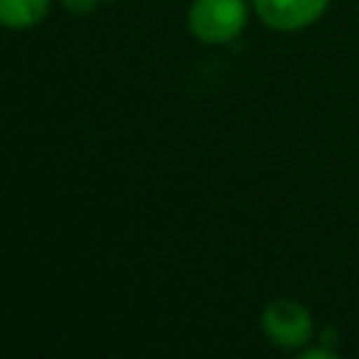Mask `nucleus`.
<instances>
[{
  "label": "nucleus",
  "instance_id": "nucleus-1",
  "mask_svg": "<svg viewBox=\"0 0 359 359\" xmlns=\"http://www.w3.org/2000/svg\"><path fill=\"white\" fill-rule=\"evenodd\" d=\"M250 17V0H191L185 8V28L202 45H230L247 31Z\"/></svg>",
  "mask_w": 359,
  "mask_h": 359
},
{
  "label": "nucleus",
  "instance_id": "nucleus-7",
  "mask_svg": "<svg viewBox=\"0 0 359 359\" xmlns=\"http://www.w3.org/2000/svg\"><path fill=\"white\" fill-rule=\"evenodd\" d=\"M107 3H118V0H98V6H107Z\"/></svg>",
  "mask_w": 359,
  "mask_h": 359
},
{
  "label": "nucleus",
  "instance_id": "nucleus-6",
  "mask_svg": "<svg viewBox=\"0 0 359 359\" xmlns=\"http://www.w3.org/2000/svg\"><path fill=\"white\" fill-rule=\"evenodd\" d=\"M294 359H342V356H339L334 348H328V345H317V348H309V345H306V348L297 351Z\"/></svg>",
  "mask_w": 359,
  "mask_h": 359
},
{
  "label": "nucleus",
  "instance_id": "nucleus-3",
  "mask_svg": "<svg viewBox=\"0 0 359 359\" xmlns=\"http://www.w3.org/2000/svg\"><path fill=\"white\" fill-rule=\"evenodd\" d=\"M261 25L275 34H297L323 20L331 0H250Z\"/></svg>",
  "mask_w": 359,
  "mask_h": 359
},
{
  "label": "nucleus",
  "instance_id": "nucleus-4",
  "mask_svg": "<svg viewBox=\"0 0 359 359\" xmlns=\"http://www.w3.org/2000/svg\"><path fill=\"white\" fill-rule=\"evenodd\" d=\"M56 0H0V28L3 31H31L42 25Z\"/></svg>",
  "mask_w": 359,
  "mask_h": 359
},
{
  "label": "nucleus",
  "instance_id": "nucleus-5",
  "mask_svg": "<svg viewBox=\"0 0 359 359\" xmlns=\"http://www.w3.org/2000/svg\"><path fill=\"white\" fill-rule=\"evenodd\" d=\"M59 6L67 14H73V17H87V14H93V11L101 8L98 0H59Z\"/></svg>",
  "mask_w": 359,
  "mask_h": 359
},
{
  "label": "nucleus",
  "instance_id": "nucleus-2",
  "mask_svg": "<svg viewBox=\"0 0 359 359\" xmlns=\"http://www.w3.org/2000/svg\"><path fill=\"white\" fill-rule=\"evenodd\" d=\"M261 331L266 342L280 351H300L314 337V317L311 311L292 297H278L264 306L261 311Z\"/></svg>",
  "mask_w": 359,
  "mask_h": 359
}]
</instances>
